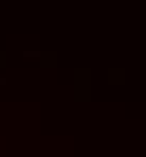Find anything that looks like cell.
<instances>
[{"label": "cell", "mask_w": 146, "mask_h": 157, "mask_svg": "<svg viewBox=\"0 0 146 157\" xmlns=\"http://www.w3.org/2000/svg\"><path fill=\"white\" fill-rule=\"evenodd\" d=\"M40 53H43V51H38V49H25L21 55H24V57H32V59H38Z\"/></svg>", "instance_id": "cell-4"}, {"label": "cell", "mask_w": 146, "mask_h": 157, "mask_svg": "<svg viewBox=\"0 0 146 157\" xmlns=\"http://www.w3.org/2000/svg\"><path fill=\"white\" fill-rule=\"evenodd\" d=\"M106 81H108V85H125L127 83V70L121 68V66H110L108 68V72H106Z\"/></svg>", "instance_id": "cell-2"}, {"label": "cell", "mask_w": 146, "mask_h": 157, "mask_svg": "<svg viewBox=\"0 0 146 157\" xmlns=\"http://www.w3.org/2000/svg\"><path fill=\"white\" fill-rule=\"evenodd\" d=\"M74 102H89L91 98H93V94H91V68H87V66H76L74 68Z\"/></svg>", "instance_id": "cell-1"}, {"label": "cell", "mask_w": 146, "mask_h": 157, "mask_svg": "<svg viewBox=\"0 0 146 157\" xmlns=\"http://www.w3.org/2000/svg\"><path fill=\"white\" fill-rule=\"evenodd\" d=\"M6 83H9L6 78H4V77H0V87H2V85H6Z\"/></svg>", "instance_id": "cell-6"}, {"label": "cell", "mask_w": 146, "mask_h": 157, "mask_svg": "<svg viewBox=\"0 0 146 157\" xmlns=\"http://www.w3.org/2000/svg\"><path fill=\"white\" fill-rule=\"evenodd\" d=\"M9 66V53L0 49V68H6Z\"/></svg>", "instance_id": "cell-5"}, {"label": "cell", "mask_w": 146, "mask_h": 157, "mask_svg": "<svg viewBox=\"0 0 146 157\" xmlns=\"http://www.w3.org/2000/svg\"><path fill=\"white\" fill-rule=\"evenodd\" d=\"M57 64H59V53L57 51H43L40 53V57H38V66L40 68H57Z\"/></svg>", "instance_id": "cell-3"}]
</instances>
